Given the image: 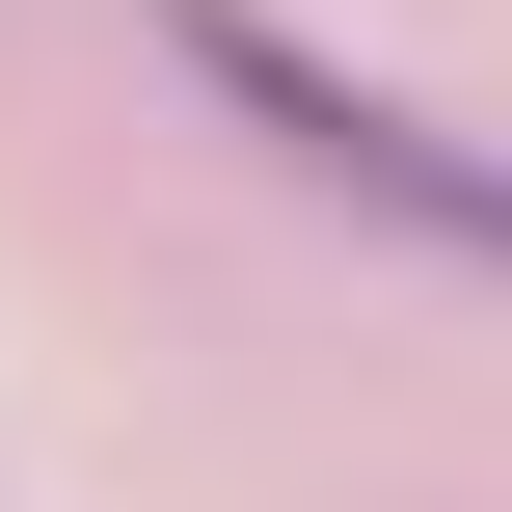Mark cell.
<instances>
[{"mask_svg": "<svg viewBox=\"0 0 512 512\" xmlns=\"http://www.w3.org/2000/svg\"><path fill=\"white\" fill-rule=\"evenodd\" d=\"M162 54L297 162V189H351V216H405L432 270H512V162L459 135V108H405V81H351L324 27H270V0H162Z\"/></svg>", "mask_w": 512, "mask_h": 512, "instance_id": "6da1fadb", "label": "cell"}]
</instances>
